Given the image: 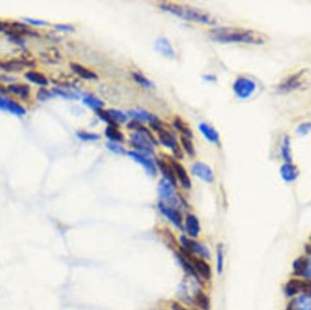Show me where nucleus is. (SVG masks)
<instances>
[{"label": "nucleus", "instance_id": "obj_10", "mask_svg": "<svg viewBox=\"0 0 311 310\" xmlns=\"http://www.w3.org/2000/svg\"><path fill=\"white\" fill-rule=\"evenodd\" d=\"M181 253L183 254L185 257L191 261L192 266H194L195 270L197 271V275L199 277H201L205 280H210L211 279V277H212L211 267L205 260L192 257V254L185 251L184 249H182V248H181Z\"/></svg>", "mask_w": 311, "mask_h": 310}, {"label": "nucleus", "instance_id": "obj_33", "mask_svg": "<svg viewBox=\"0 0 311 310\" xmlns=\"http://www.w3.org/2000/svg\"><path fill=\"white\" fill-rule=\"evenodd\" d=\"M132 77L136 82L145 89H152L154 87V84L146 76H144L140 72H133Z\"/></svg>", "mask_w": 311, "mask_h": 310}, {"label": "nucleus", "instance_id": "obj_47", "mask_svg": "<svg viewBox=\"0 0 311 310\" xmlns=\"http://www.w3.org/2000/svg\"><path fill=\"white\" fill-rule=\"evenodd\" d=\"M6 23H4V22H2V21H0V32L5 31L6 30Z\"/></svg>", "mask_w": 311, "mask_h": 310}, {"label": "nucleus", "instance_id": "obj_29", "mask_svg": "<svg viewBox=\"0 0 311 310\" xmlns=\"http://www.w3.org/2000/svg\"><path fill=\"white\" fill-rule=\"evenodd\" d=\"M158 167H159L160 171L162 172V174L164 175V178L167 179V181H169L173 186L176 187L177 180H176V177H175L174 173L170 170V167L163 161H158Z\"/></svg>", "mask_w": 311, "mask_h": 310}, {"label": "nucleus", "instance_id": "obj_3", "mask_svg": "<svg viewBox=\"0 0 311 310\" xmlns=\"http://www.w3.org/2000/svg\"><path fill=\"white\" fill-rule=\"evenodd\" d=\"M128 127L135 129L136 132L130 135V144L141 154H153L154 145H157V141L154 139L152 134L146 128L139 123L132 122L128 124Z\"/></svg>", "mask_w": 311, "mask_h": 310}, {"label": "nucleus", "instance_id": "obj_23", "mask_svg": "<svg viewBox=\"0 0 311 310\" xmlns=\"http://www.w3.org/2000/svg\"><path fill=\"white\" fill-rule=\"evenodd\" d=\"M286 310H311V303L309 298L307 297H299L292 300Z\"/></svg>", "mask_w": 311, "mask_h": 310}, {"label": "nucleus", "instance_id": "obj_11", "mask_svg": "<svg viewBox=\"0 0 311 310\" xmlns=\"http://www.w3.org/2000/svg\"><path fill=\"white\" fill-rule=\"evenodd\" d=\"M158 208L162 215L167 218V220L171 222L172 224L179 229H183V218L182 215L179 213L178 209L172 208L170 206H167L163 202H159Z\"/></svg>", "mask_w": 311, "mask_h": 310}, {"label": "nucleus", "instance_id": "obj_24", "mask_svg": "<svg viewBox=\"0 0 311 310\" xmlns=\"http://www.w3.org/2000/svg\"><path fill=\"white\" fill-rule=\"evenodd\" d=\"M177 258H178V262L180 263V265L184 268L185 271L188 273L191 277H193L194 279H197L198 282H200V278L197 275V271L195 270L194 266H192L191 261L188 260L181 252L177 253Z\"/></svg>", "mask_w": 311, "mask_h": 310}, {"label": "nucleus", "instance_id": "obj_34", "mask_svg": "<svg viewBox=\"0 0 311 310\" xmlns=\"http://www.w3.org/2000/svg\"><path fill=\"white\" fill-rule=\"evenodd\" d=\"M180 141H181L182 146H183V148H184L185 151L187 152V154L190 155L191 157H194L196 155V150H195V147H194V145H193L191 139L182 136L181 139H180Z\"/></svg>", "mask_w": 311, "mask_h": 310}, {"label": "nucleus", "instance_id": "obj_17", "mask_svg": "<svg viewBox=\"0 0 311 310\" xmlns=\"http://www.w3.org/2000/svg\"><path fill=\"white\" fill-rule=\"evenodd\" d=\"M172 167H174L175 173L178 177L179 182L183 186V188H185L186 190H191L192 187L191 178L188 175V172L185 169L184 167L179 164L177 161H172Z\"/></svg>", "mask_w": 311, "mask_h": 310}, {"label": "nucleus", "instance_id": "obj_25", "mask_svg": "<svg viewBox=\"0 0 311 310\" xmlns=\"http://www.w3.org/2000/svg\"><path fill=\"white\" fill-rule=\"evenodd\" d=\"M25 77L26 80H28L29 82L33 83L38 85L42 88H44L46 86L48 85V79L46 77L45 75L37 72V71H28L25 73Z\"/></svg>", "mask_w": 311, "mask_h": 310}, {"label": "nucleus", "instance_id": "obj_26", "mask_svg": "<svg viewBox=\"0 0 311 310\" xmlns=\"http://www.w3.org/2000/svg\"><path fill=\"white\" fill-rule=\"evenodd\" d=\"M29 64H30L29 62L25 60L15 59L5 63H0V68L6 70L7 72H18V71H21L25 67H26V65H29Z\"/></svg>", "mask_w": 311, "mask_h": 310}, {"label": "nucleus", "instance_id": "obj_27", "mask_svg": "<svg viewBox=\"0 0 311 310\" xmlns=\"http://www.w3.org/2000/svg\"><path fill=\"white\" fill-rule=\"evenodd\" d=\"M194 301H195V303H196L201 310H210V298H209L203 291H201L200 289H198V290L196 292L195 297H194Z\"/></svg>", "mask_w": 311, "mask_h": 310}, {"label": "nucleus", "instance_id": "obj_48", "mask_svg": "<svg viewBox=\"0 0 311 310\" xmlns=\"http://www.w3.org/2000/svg\"><path fill=\"white\" fill-rule=\"evenodd\" d=\"M205 78H206L208 81H214V79H215V77L213 76H205Z\"/></svg>", "mask_w": 311, "mask_h": 310}, {"label": "nucleus", "instance_id": "obj_49", "mask_svg": "<svg viewBox=\"0 0 311 310\" xmlns=\"http://www.w3.org/2000/svg\"></svg>", "mask_w": 311, "mask_h": 310}, {"label": "nucleus", "instance_id": "obj_36", "mask_svg": "<svg viewBox=\"0 0 311 310\" xmlns=\"http://www.w3.org/2000/svg\"><path fill=\"white\" fill-rule=\"evenodd\" d=\"M108 113L110 118L114 121L120 122V123H124L127 119V115L123 113L120 110H117V109H108Z\"/></svg>", "mask_w": 311, "mask_h": 310}, {"label": "nucleus", "instance_id": "obj_4", "mask_svg": "<svg viewBox=\"0 0 311 310\" xmlns=\"http://www.w3.org/2000/svg\"><path fill=\"white\" fill-rule=\"evenodd\" d=\"M311 82V72L308 70H303L292 76H288L280 85V89L282 91H292L295 89L302 88Z\"/></svg>", "mask_w": 311, "mask_h": 310}, {"label": "nucleus", "instance_id": "obj_21", "mask_svg": "<svg viewBox=\"0 0 311 310\" xmlns=\"http://www.w3.org/2000/svg\"><path fill=\"white\" fill-rule=\"evenodd\" d=\"M198 129L205 137V139L209 140L211 143L216 144L219 142V134L217 133L216 129L210 126L207 123H200L198 126Z\"/></svg>", "mask_w": 311, "mask_h": 310}, {"label": "nucleus", "instance_id": "obj_22", "mask_svg": "<svg viewBox=\"0 0 311 310\" xmlns=\"http://www.w3.org/2000/svg\"><path fill=\"white\" fill-rule=\"evenodd\" d=\"M70 69L72 70L74 73H76V75H78L84 79L94 80V79L97 78V76L96 75L93 71L85 68L84 66L80 65V64L71 63L70 64Z\"/></svg>", "mask_w": 311, "mask_h": 310}, {"label": "nucleus", "instance_id": "obj_46", "mask_svg": "<svg viewBox=\"0 0 311 310\" xmlns=\"http://www.w3.org/2000/svg\"><path fill=\"white\" fill-rule=\"evenodd\" d=\"M8 93L7 89H6L5 86H3L2 84H0V96H2L3 95H6Z\"/></svg>", "mask_w": 311, "mask_h": 310}, {"label": "nucleus", "instance_id": "obj_35", "mask_svg": "<svg viewBox=\"0 0 311 310\" xmlns=\"http://www.w3.org/2000/svg\"><path fill=\"white\" fill-rule=\"evenodd\" d=\"M224 267V252L222 245H218L216 249V271L217 274H222Z\"/></svg>", "mask_w": 311, "mask_h": 310}, {"label": "nucleus", "instance_id": "obj_39", "mask_svg": "<svg viewBox=\"0 0 311 310\" xmlns=\"http://www.w3.org/2000/svg\"><path fill=\"white\" fill-rule=\"evenodd\" d=\"M107 147H108L109 151L115 153V154H117V155H123V154L126 153L125 148L121 146V145H120L119 143H116V142L109 141V142L107 143Z\"/></svg>", "mask_w": 311, "mask_h": 310}, {"label": "nucleus", "instance_id": "obj_28", "mask_svg": "<svg viewBox=\"0 0 311 310\" xmlns=\"http://www.w3.org/2000/svg\"><path fill=\"white\" fill-rule=\"evenodd\" d=\"M105 134H106V137H107L108 140H110L111 142L120 143V142L124 141V136H123V134L121 133L120 130H118L116 127L108 126V127L106 128V130H105Z\"/></svg>", "mask_w": 311, "mask_h": 310}, {"label": "nucleus", "instance_id": "obj_41", "mask_svg": "<svg viewBox=\"0 0 311 310\" xmlns=\"http://www.w3.org/2000/svg\"><path fill=\"white\" fill-rule=\"evenodd\" d=\"M52 96H53L52 93L46 88H40L38 90L37 97H38V100H40V101H46V100L49 99Z\"/></svg>", "mask_w": 311, "mask_h": 310}, {"label": "nucleus", "instance_id": "obj_6", "mask_svg": "<svg viewBox=\"0 0 311 310\" xmlns=\"http://www.w3.org/2000/svg\"><path fill=\"white\" fill-rule=\"evenodd\" d=\"M285 293L287 297L302 294L304 297L311 298V279H290L285 286Z\"/></svg>", "mask_w": 311, "mask_h": 310}, {"label": "nucleus", "instance_id": "obj_30", "mask_svg": "<svg viewBox=\"0 0 311 310\" xmlns=\"http://www.w3.org/2000/svg\"><path fill=\"white\" fill-rule=\"evenodd\" d=\"M281 174H282L283 178L287 181H292L296 177H298L299 172H298V169L296 168V167L288 164L282 167Z\"/></svg>", "mask_w": 311, "mask_h": 310}, {"label": "nucleus", "instance_id": "obj_1", "mask_svg": "<svg viewBox=\"0 0 311 310\" xmlns=\"http://www.w3.org/2000/svg\"><path fill=\"white\" fill-rule=\"evenodd\" d=\"M212 40L219 43H245L262 45L266 43L267 37L257 30L240 27H217L210 31Z\"/></svg>", "mask_w": 311, "mask_h": 310}, {"label": "nucleus", "instance_id": "obj_45", "mask_svg": "<svg viewBox=\"0 0 311 310\" xmlns=\"http://www.w3.org/2000/svg\"><path fill=\"white\" fill-rule=\"evenodd\" d=\"M172 310H189L184 308L182 305L179 304L178 302H173L171 305Z\"/></svg>", "mask_w": 311, "mask_h": 310}, {"label": "nucleus", "instance_id": "obj_37", "mask_svg": "<svg viewBox=\"0 0 311 310\" xmlns=\"http://www.w3.org/2000/svg\"><path fill=\"white\" fill-rule=\"evenodd\" d=\"M77 138L83 141H96L99 140L100 137L97 134L88 132V131H78L76 133Z\"/></svg>", "mask_w": 311, "mask_h": 310}, {"label": "nucleus", "instance_id": "obj_16", "mask_svg": "<svg viewBox=\"0 0 311 310\" xmlns=\"http://www.w3.org/2000/svg\"><path fill=\"white\" fill-rule=\"evenodd\" d=\"M155 49L167 58H174L176 56V52L170 41L164 37L157 38L155 42Z\"/></svg>", "mask_w": 311, "mask_h": 310}, {"label": "nucleus", "instance_id": "obj_13", "mask_svg": "<svg viewBox=\"0 0 311 310\" xmlns=\"http://www.w3.org/2000/svg\"><path fill=\"white\" fill-rule=\"evenodd\" d=\"M127 155L129 158H132L134 161H136L137 163L143 166L144 169L146 170V173L149 176L155 177L157 175V166L150 158H147L146 155L136 152V151H130V152L127 153Z\"/></svg>", "mask_w": 311, "mask_h": 310}, {"label": "nucleus", "instance_id": "obj_8", "mask_svg": "<svg viewBox=\"0 0 311 310\" xmlns=\"http://www.w3.org/2000/svg\"><path fill=\"white\" fill-rule=\"evenodd\" d=\"M180 243L182 246L181 248L184 249L185 251L191 254H197L203 259L210 260V257H211L210 249L206 246L202 245L201 243L191 239V238H187L186 236H181Z\"/></svg>", "mask_w": 311, "mask_h": 310}, {"label": "nucleus", "instance_id": "obj_12", "mask_svg": "<svg viewBox=\"0 0 311 310\" xmlns=\"http://www.w3.org/2000/svg\"><path fill=\"white\" fill-rule=\"evenodd\" d=\"M191 172L195 177L203 180L206 183H211L214 180L213 171L210 168V166L203 162H196L192 165Z\"/></svg>", "mask_w": 311, "mask_h": 310}, {"label": "nucleus", "instance_id": "obj_31", "mask_svg": "<svg viewBox=\"0 0 311 310\" xmlns=\"http://www.w3.org/2000/svg\"><path fill=\"white\" fill-rule=\"evenodd\" d=\"M173 125L174 127H176L178 129V131L180 133L183 134L184 137H187L189 139H191L193 137V133L191 131V128L188 127L186 125V123H184V121L182 119H180L179 118H176L174 121H173Z\"/></svg>", "mask_w": 311, "mask_h": 310}, {"label": "nucleus", "instance_id": "obj_42", "mask_svg": "<svg viewBox=\"0 0 311 310\" xmlns=\"http://www.w3.org/2000/svg\"><path fill=\"white\" fill-rule=\"evenodd\" d=\"M25 23L32 25H38V26H44V25H48V22L44 21V20H39V19H29V18H25L23 19Z\"/></svg>", "mask_w": 311, "mask_h": 310}, {"label": "nucleus", "instance_id": "obj_7", "mask_svg": "<svg viewBox=\"0 0 311 310\" xmlns=\"http://www.w3.org/2000/svg\"><path fill=\"white\" fill-rule=\"evenodd\" d=\"M151 126L158 132L159 140L161 142V144H163L166 147L171 149L173 153L178 158H182V153H181V150L178 146V142H177V140H175L174 136L171 133H169L168 131H167L164 128H162L159 121L155 122V123H151Z\"/></svg>", "mask_w": 311, "mask_h": 310}, {"label": "nucleus", "instance_id": "obj_43", "mask_svg": "<svg viewBox=\"0 0 311 310\" xmlns=\"http://www.w3.org/2000/svg\"><path fill=\"white\" fill-rule=\"evenodd\" d=\"M54 28L57 31H74V27L72 25H67V24H56V25H54Z\"/></svg>", "mask_w": 311, "mask_h": 310}, {"label": "nucleus", "instance_id": "obj_20", "mask_svg": "<svg viewBox=\"0 0 311 310\" xmlns=\"http://www.w3.org/2000/svg\"><path fill=\"white\" fill-rule=\"evenodd\" d=\"M127 115L135 121H149L150 123H155L159 121L157 116L150 114L146 110L142 109H131L127 111Z\"/></svg>", "mask_w": 311, "mask_h": 310}, {"label": "nucleus", "instance_id": "obj_15", "mask_svg": "<svg viewBox=\"0 0 311 310\" xmlns=\"http://www.w3.org/2000/svg\"><path fill=\"white\" fill-rule=\"evenodd\" d=\"M0 110L10 112L11 114L22 117L25 114V109L18 102L12 100L8 97L0 96Z\"/></svg>", "mask_w": 311, "mask_h": 310}, {"label": "nucleus", "instance_id": "obj_44", "mask_svg": "<svg viewBox=\"0 0 311 310\" xmlns=\"http://www.w3.org/2000/svg\"><path fill=\"white\" fill-rule=\"evenodd\" d=\"M16 77L12 76H8V75H2L0 76V80L4 81V82H15L16 81Z\"/></svg>", "mask_w": 311, "mask_h": 310}, {"label": "nucleus", "instance_id": "obj_19", "mask_svg": "<svg viewBox=\"0 0 311 310\" xmlns=\"http://www.w3.org/2000/svg\"><path fill=\"white\" fill-rule=\"evenodd\" d=\"M6 89L9 93L17 95L21 99H24V100L27 99L30 95V87L26 84L13 83L10 84Z\"/></svg>", "mask_w": 311, "mask_h": 310}, {"label": "nucleus", "instance_id": "obj_2", "mask_svg": "<svg viewBox=\"0 0 311 310\" xmlns=\"http://www.w3.org/2000/svg\"><path fill=\"white\" fill-rule=\"evenodd\" d=\"M159 7L164 12L171 14L175 17L188 21L202 25H213L216 24V19L214 16H212L210 13L194 6L176 4L171 2H162L159 3Z\"/></svg>", "mask_w": 311, "mask_h": 310}, {"label": "nucleus", "instance_id": "obj_9", "mask_svg": "<svg viewBox=\"0 0 311 310\" xmlns=\"http://www.w3.org/2000/svg\"><path fill=\"white\" fill-rule=\"evenodd\" d=\"M256 89V84L251 79L245 76H240L236 79L233 84V90L236 95L240 98H248L253 94Z\"/></svg>", "mask_w": 311, "mask_h": 310}, {"label": "nucleus", "instance_id": "obj_38", "mask_svg": "<svg viewBox=\"0 0 311 310\" xmlns=\"http://www.w3.org/2000/svg\"><path fill=\"white\" fill-rule=\"evenodd\" d=\"M53 93L55 95H61L63 97L66 98H70V99H76L78 98V95H76V93L74 92H70V91H67V90H64V89H59V88H55L53 89Z\"/></svg>", "mask_w": 311, "mask_h": 310}, {"label": "nucleus", "instance_id": "obj_5", "mask_svg": "<svg viewBox=\"0 0 311 310\" xmlns=\"http://www.w3.org/2000/svg\"><path fill=\"white\" fill-rule=\"evenodd\" d=\"M158 190H159V196L165 201L163 203L169 204L172 208H178L181 205V202L176 193L175 186H173L165 178L159 181Z\"/></svg>", "mask_w": 311, "mask_h": 310}, {"label": "nucleus", "instance_id": "obj_14", "mask_svg": "<svg viewBox=\"0 0 311 310\" xmlns=\"http://www.w3.org/2000/svg\"><path fill=\"white\" fill-rule=\"evenodd\" d=\"M294 274L311 279V258L300 257L293 263Z\"/></svg>", "mask_w": 311, "mask_h": 310}, {"label": "nucleus", "instance_id": "obj_18", "mask_svg": "<svg viewBox=\"0 0 311 310\" xmlns=\"http://www.w3.org/2000/svg\"><path fill=\"white\" fill-rule=\"evenodd\" d=\"M185 230L191 238H197L200 232V225L195 215H188L185 219Z\"/></svg>", "mask_w": 311, "mask_h": 310}, {"label": "nucleus", "instance_id": "obj_40", "mask_svg": "<svg viewBox=\"0 0 311 310\" xmlns=\"http://www.w3.org/2000/svg\"><path fill=\"white\" fill-rule=\"evenodd\" d=\"M96 114L102 120L107 122L108 124V126L117 127L116 124H115V121L113 120V119L110 118V116L108 115V111L105 112L103 109H98V110H96Z\"/></svg>", "mask_w": 311, "mask_h": 310}, {"label": "nucleus", "instance_id": "obj_32", "mask_svg": "<svg viewBox=\"0 0 311 310\" xmlns=\"http://www.w3.org/2000/svg\"><path fill=\"white\" fill-rule=\"evenodd\" d=\"M83 102H84L85 105H87L89 108H94L96 111L98 110V109H102V108L104 107V102L100 100L99 98L96 97L94 95H86L83 98Z\"/></svg>", "mask_w": 311, "mask_h": 310}]
</instances>
